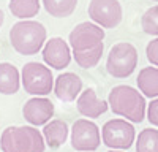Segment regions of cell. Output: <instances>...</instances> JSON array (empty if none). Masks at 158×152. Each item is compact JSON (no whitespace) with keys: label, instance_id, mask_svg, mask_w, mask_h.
Returning <instances> with one entry per match:
<instances>
[{"label":"cell","instance_id":"obj_8","mask_svg":"<svg viewBox=\"0 0 158 152\" xmlns=\"http://www.w3.org/2000/svg\"><path fill=\"white\" fill-rule=\"evenodd\" d=\"M89 18L103 29H114L122 22L123 10L118 0H90Z\"/></svg>","mask_w":158,"mask_h":152},{"label":"cell","instance_id":"obj_6","mask_svg":"<svg viewBox=\"0 0 158 152\" xmlns=\"http://www.w3.org/2000/svg\"><path fill=\"white\" fill-rule=\"evenodd\" d=\"M101 139L109 149L128 150L136 139V130L127 119H111L103 125Z\"/></svg>","mask_w":158,"mask_h":152},{"label":"cell","instance_id":"obj_11","mask_svg":"<svg viewBox=\"0 0 158 152\" xmlns=\"http://www.w3.org/2000/svg\"><path fill=\"white\" fill-rule=\"evenodd\" d=\"M22 116L30 125H44L54 116V103L46 97H33L27 100L22 106Z\"/></svg>","mask_w":158,"mask_h":152},{"label":"cell","instance_id":"obj_19","mask_svg":"<svg viewBox=\"0 0 158 152\" xmlns=\"http://www.w3.org/2000/svg\"><path fill=\"white\" fill-rule=\"evenodd\" d=\"M41 3L52 18H68L74 13L77 0H41Z\"/></svg>","mask_w":158,"mask_h":152},{"label":"cell","instance_id":"obj_20","mask_svg":"<svg viewBox=\"0 0 158 152\" xmlns=\"http://www.w3.org/2000/svg\"><path fill=\"white\" fill-rule=\"evenodd\" d=\"M136 152H158V130L144 129L136 138Z\"/></svg>","mask_w":158,"mask_h":152},{"label":"cell","instance_id":"obj_4","mask_svg":"<svg viewBox=\"0 0 158 152\" xmlns=\"http://www.w3.org/2000/svg\"><path fill=\"white\" fill-rule=\"evenodd\" d=\"M136 67H138V51L131 43L120 41L111 48L106 59V71L112 78L125 79L133 74Z\"/></svg>","mask_w":158,"mask_h":152},{"label":"cell","instance_id":"obj_16","mask_svg":"<svg viewBox=\"0 0 158 152\" xmlns=\"http://www.w3.org/2000/svg\"><path fill=\"white\" fill-rule=\"evenodd\" d=\"M138 87L144 97H158V67H144L138 74Z\"/></svg>","mask_w":158,"mask_h":152},{"label":"cell","instance_id":"obj_21","mask_svg":"<svg viewBox=\"0 0 158 152\" xmlns=\"http://www.w3.org/2000/svg\"><path fill=\"white\" fill-rule=\"evenodd\" d=\"M141 27L144 33L158 36V5L150 6L149 10L144 11V15L141 18Z\"/></svg>","mask_w":158,"mask_h":152},{"label":"cell","instance_id":"obj_2","mask_svg":"<svg viewBox=\"0 0 158 152\" xmlns=\"http://www.w3.org/2000/svg\"><path fill=\"white\" fill-rule=\"evenodd\" d=\"M8 36H10V43L13 49L18 54L35 56L43 49L48 38V30L38 21L22 19L16 24H13Z\"/></svg>","mask_w":158,"mask_h":152},{"label":"cell","instance_id":"obj_7","mask_svg":"<svg viewBox=\"0 0 158 152\" xmlns=\"http://www.w3.org/2000/svg\"><path fill=\"white\" fill-rule=\"evenodd\" d=\"M101 144V133L95 122L77 119L71 127V146L77 152H94Z\"/></svg>","mask_w":158,"mask_h":152},{"label":"cell","instance_id":"obj_1","mask_svg":"<svg viewBox=\"0 0 158 152\" xmlns=\"http://www.w3.org/2000/svg\"><path fill=\"white\" fill-rule=\"evenodd\" d=\"M108 103L114 114L125 117L130 122L139 124L146 117V98L141 91H136L131 86L120 84L112 87L108 95Z\"/></svg>","mask_w":158,"mask_h":152},{"label":"cell","instance_id":"obj_23","mask_svg":"<svg viewBox=\"0 0 158 152\" xmlns=\"http://www.w3.org/2000/svg\"><path fill=\"white\" fill-rule=\"evenodd\" d=\"M147 119L152 125L158 127V97L152 98V101L147 106Z\"/></svg>","mask_w":158,"mask_h":152},{"label":"cell","instance_id":"obj_24","mask_svg":"<svg viewBox=\"0 0 158 152\" xmlns=\"http://www.w3.org/2000/svg\"><path fill=\"white\" fill-rule=\"evenodd\" d=\"M3 22H5V15H3V11L0 10V27L3 25Z\"/></svg>","mask_w":158,"mask_h":152},{"label":"cell","instance_id":"obj_3","mask_svg":"<svg viewBox=\"0 0 158 152\" xmlns=\"http://www.w3.org/2000/svg\"><path fill=\"white\" fill-rule=\"evenodd\" d=\"M2 152H44L46 143L43 133L33 125L6 127L0 136Z\"/></svg>","mask_w":158,"mask_h":152},{"label":"cell","instance_id":"obj_17","mask_svg":"<svg viewBox=\"0 0 158 152\" xmlns=\"http://www.w3.org/2000/svg\"><path fill=\"white\" fill-rule=\"evenodd\" d=\"M40 8H41L40 0H10V3H8V10L18 19L35 18L40 13Z\"/></svg>","mask_w":158,"mask_h":152},{"label":"cell","instance_id":"obj_26","mask_svg":"<svg viewBox=\"0 0 158 152\" xmlns=\"http://www.w3.org/2000/svg\"><path fill=\"white\" fill-rule=\"evenodd\" d=\"M153 2H158V0H153Z\"/></svg>","mask_w":158,"mask_h":152},{"label":"cell","instance_id":"obj_10","mask_svg":"<svg viewBox=\"0 0 158 152\" xmlns=\"http://www.w3.org/2000/svg\"><path fill=\"white\" fill-rule=\"evenodd\" d=\"M41 56L48 67L54 70H63L71 62V48L63 38L54 36L51 40H46L41 49Z\"/></svg>","mask_w":158,"mask_h":152},{"label":"cell","instance_id":"obj_15","mask_svg":"<svg viewBox=\"0 0 158 152\" xmlns=\"http://www.w3.org/2000/svg\"><path fill=\"white\" fill-rule=\"evenodd\" d=\"M21 87V73L19 70L8 62L0 63V94L15 95Z\"/></svg>","mask_w":158,"mask_h":152},{"label":"cell","instance_id":"obj_14","mask_svg":"<svg viewBox=\"0 0 158 152\" xmlns=\"http://www.w3.org/2000/svg\"><path fill=\"white\" fill-rule=\"evenodd\" d=\"M68 124L62 119H52L43 127V138L48 147L59 149L68 139Z\"/></svg>","mask_w":158,"mask_h":152},{"label":"cell","instance_id":"obj_22","mask_svg":"<svg viewBox=\"0 0 158 152\" xmlns=\"http://www.w3.org/2000/svg\"><path fill=\"white\" fill-rule=\"evenodd\" d=\"M146 56H147V60L152 63V65L158 67V36L147 43V46H146Z\"/></svg>","mask_w":158,"mask_h":152},{"label":"cell","instance_id":"obj_9","mask_svg":"<svg viewBox=\"0 0 158 152\" xmlns=\"http://www.w3.org/2000/svg\"><path fill=\"white\" fill-rule=\"evenodd\" d=\"M104 29L101 25L95 24L94 21L81 22L74 25V29L68 35V44L73 51H84L94 48L104 40Z\"/></svg>","mask_w":158,"mask_h":152},{"label":"cell","instance_id":"obj_5","mask_svg":"<svg viewBox=\"0 0 158 152\" xmlns=\"http://www.w3.org/2000/svg\"><path fill=\"white\" fill-rule=\"evenodd\" d=\"M21 82L27 94L33 97H46L54 89V76L51 68L43 63L27 62L21 71Z\"/></svg>","mask_w":158,"mask_h":152},{"label":"cell","instance_id":"obj_13","mask_svg":"<svg viewBox=\"0 0 158 152\" xmlns=\"http://www.w3.org/2000/svg\"><path fill=\"white\" fill-rule=\"evenodd\" d=\"M76 108L81 116L89 117V119H97L109 109V103L104 100H100L97 97L95 89L89 87L79 94L76 100Z\"/></svg>","mask_w":158,"mask_h":152},{"label":"cell","instance_id":"obj_12","mask_svg":"<svg viewBox=\"0 0 158 152\" xmlns=\"http://www.w3.org/2000/svg\"><path fill=\"white\" fill-rule=\"evenodd\" d=\"M82 79L79 78L76 73L71 71H65L60 73L56 81H54V95L63 101V103H70V101H74L79 94L82 92Z\"/></svg>","mask_w":158,"mask_h":152},{"label":"cell","instance_id":"obj_18","mask_svg":"<svg viewBox=\"0 0 158 152\" xmlns=\"http://www.w3.org/2000/svg\"><path fill=\"white\" fill-rule=\"evenodd\" d=\"M103 51H104V43L101 41L94 48H89L84 51H73V59L81 68H94L101 60Z\"/></svg>","mask_w":158,"mask_h":152},{"label":"cell","instance_id":"obj_25","mask_svg":"<svg viewBox=\"0 0 158 152\" xmlns=\"http://www.w3.org/2000/svg\"><path fill=\"white\" fill-rule=\"evenodd\" d=\"M108 152H123V150H120V149H112V150H108Z\"/></svg>","mask_w":158,"mask_h":152}]
</instances>
